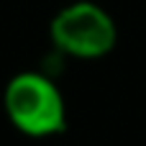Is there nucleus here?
<instances>
[{
	"mask_svg": "<svg viewBox=\"0 0 146 146\" xmlns=\"http://www.w3.org/2000/svg\"><path fill=\"white\" fill-rule=\"evenodd\" d=\"M8 123L28 139H51L67 131V103L59 85L36 69L18 72L3 90Z\"/></svg>",
	"mask_w": 146,
	"mask_h": 146,
	"instance_id": "f257e3e1",
	"label": "nucleus"
},
{
	"mask_svg": "<svg viewBox=\"0 0 146 146\" xmlns=\"http://www.w3.org/2000/svg\"><path fill=\"white\" fill-rule=\"evenodd\" d=\"M49 41L64 56L92 62L115 49L118 26L103 5L92 0H74L49 21Z\"/></svg>",
	"mask_w": 146,
	"mask_h": 146,
	"instance_id": "f03ea898",
	"label": "nucleus"
}]
</instances>
